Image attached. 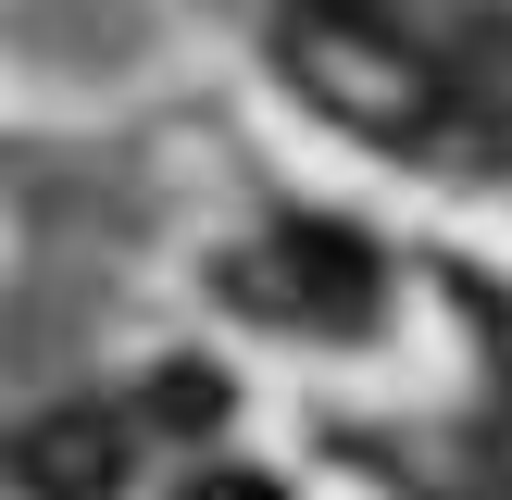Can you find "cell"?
Segmentation results:
<instances>
[{"mask_svg": "<svg viewBox=\"0 0 512 500\" xmlns=\"http://www.w3.org/2000/svg\"><path fill=\"white\" fill-rule=\"evenodd\" d=\"M213 288H225V300H250V313H275V325L363 338V325H375V300H388V275H375V250L350 238V225H288V238L238 250Z\"/></svg>", "mask_w": 512, "mask_h": 500, "instance_id": "obj_1", "label": "cell"}, {"mask_svg": "<svg viewBox=\"0 0 512 500\" xmlns=\"http://www.w3.org/2000/svg\"><path fill=\"white\" fill-rule=\"evenodd\" d=\"M125 475H138V413H113V400H63L13 438L25 500H125Z\"/></svg>", "mask_w": 512, "mask_h": 500, "instance_id": "obj_2", "label": "cell"}, {"mask_svg": "<svg viewBox=\"0 0 512 500\" xmlns=\"http://www.w3.org/2000/svg\"><path fill=\"white\" fill-rule=\"evenodd\" d=\"M188 500H288V488H275V475H238V463H213Z\"/></svg>", "mask_w": 512, "mask_h": 500, "instance_id": "obj_3", "label": "cell"}]
</instances>
